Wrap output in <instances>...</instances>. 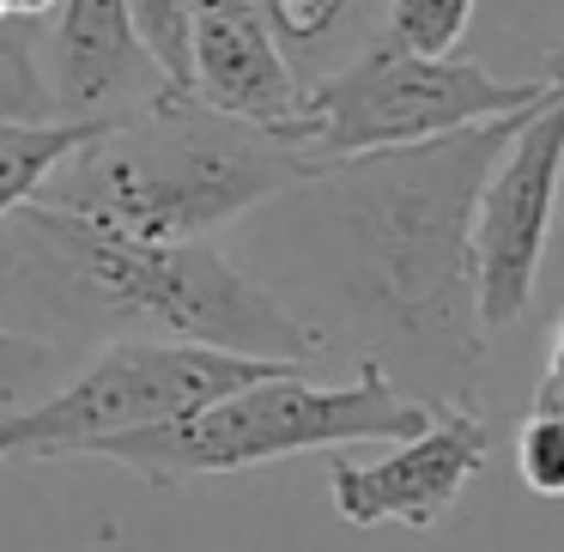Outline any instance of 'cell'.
<instances>
[{
    "label": "cell",
    "instance_id": "6da1fadb",
    "mask_svg": "<svg viewBox=\"0 0 564 552\" xmlns=\"http://www.w3.org/2000/svg\"><path fill=\"white\" fill-rule=\"evenodd\" d=\"M528 110L425 147L316 164L243 213L249 268H237L316 334L322 358L340 346L352 365H377L431 413L474 407L486 328L467 273V213L479 176Z\"/></svg>",
    "mask_w": 564,
    "mask_h": 552
},
{
    "label": "cell",
    "instance_id": "7a4b0ae2",
    "mask_svg": "<svg viewBox=\"0 0 564 552\" xmlns=\"http://www.w3.org/2000/svg\"><path fill=\"white\" fill-rule=\"evenodd\" d=\"M0 328L79 358L116 340H188L322 365L316 334L225 249L147 243L43 201L0 213Z\"/></svg>",
    "mask_w": 564,
    "mask_h": 552
},
{
    "label": "cell",
    "instance_id": "3957f363",
    "mask_svg": "<svg viewBox=\"0 0 564 552\" xmlns=\"http://www.w3.org/2000/svg\"><path fill=\"white\" fill-rule=\"evenodd\" d=\"M310 171L316 159L292 140L237 122L195 91H159L79 140L31 201L147 243H207Z\"/></svg>",
    "mask_w": 564,
    "mask_h": 552
},
{
    "label": "cell",
    "instance_id": "277c9868",
    "mask_svg": "<svg viewBox=\"0 0 564 552\" xmlns=\"http://www.w3.org/2000/svg\"><path fill=\"white\" fill-rule=\"evenodd\" d=\"M431 425V407L394 389L377 365H358L346 382L310 377V365L268 370L256 382L213 394V401L188 407L176 419L140 431H116V437L91 443L86 455L134 467L147 486L176 491L188 479L213 474H243L261 462H285V455L310 450H346V443H394Z\"/></svg>",
    "mask_w": 564,
    "mask_h": 552
},
{
    "label": "cell",
    "instance_id": "5b68a950",
    "mask_svg": "<svg viewBox=\"0 0 564 552\" xmlns=\"http://www.w3.org/2000/svg\"><path fill=\"white\" fill-rule=\"evenodd\" d=\"M558 86V74L540 79H498L455 50L425 55L394 43L389 31H370L352 55L304 79L297 104V147L316 164L352 159V152L425 147V140L462 134L491 116H516Z\"/></svg>",
    "mask_w": 564,
    "mask_h": 552
},
{
    "label": "cell",
    "instance_id": "8992f818",
    "mask_svg": "<svg viewBox=\"0 0 564 552\" xmlns=\"http://www.w3.org/2000/svg\"><path fill=\"white\" fill-rule=\"evenodd\" d=\"M285 370V358H243L188 340H116L98 358L74 365L43 401L0 419V462L7 455H86L116 431H140L176 419L213 394Z\"/></svg>",
    "mask_w": 564,
    "mask_h": 552
},
{
    "label": "cell",
    "instance_id": "52a82bcc",
    "mask_svg": "<svg viewBox=\"0 0 564 552\" xmlns=\"http://www.w3.org/2000/svg\"><path fill=\"white\" fill-rule=\"evenodd\" d=\"M558 159H564V86H552L498 147L491 171L479 176L474 213H467V273H474V310L486 340L503 334L510 322H522V310L534 304L552 201H558Z\"/></svg>",
    "mask_w": 564,
    "mask_h": 552
},
{
    "label": "cell",
    "instance_id": "ba28073f",
    "mask_svg": "<svg viewBox=\"0 0 564 552\" xmlns=\"http://www.w3.org/2000/svg\"><path fill=\"white\" fill-rule=\"evenodd\" d=\"M486 450H491V431L479 419V407H443V413H431L425 431L394 437V450L377 455V462H352V455L334 450L328 455L334 510L352 528L401 522L413 534H425L479 479Z\"/></svg>",
    "mask_w": 564,
    "mask_h": 552
},
{
    "label": "cell",
    "instance_id": "9c48e42d",
    "mask_svg": "<svg viewBox=\"0 0 564 552\" xmlns=\"http://www.w3.org/2000/svg\"><path fill=\"white\" fill-rule=\"evenodd\" d=\"M43 19V79L55 122H116L159 91H176L140 50L122 0H55Z\"/></svg>",
    "mask_w": 564,
    "mask_h": 552
},
{
    "label": "cell",
    "instance_id": "30bf717a",
    "mask_svg": "<svg viewBox=\"0 0 564 552\" xmlns=\"http://www.w3.org/2000/svg\"><path fill=\"white\" fill-rule=\"evenodd\" d=\"M188 91L280 140L297 134L304 74L249 0H188Z\"/></svg>",
    "mask_w": 564,
    "mask_h": 552
},
{
    "label": "cell",
    "instance_id": "8fae6325",
    "mask_svg": "<svg viewBox=\"0 0 564 552\" xmlns=\"http://www.w3.org/2000/svg\"><path fill=\"white\" fill-rule=\"evenodd\" d=\"M249 7L273 25V37L292 55L297 74L304 67L322 74L370 37V19H377L382 0H249Z\"/></svg>",
    "mask_w": 564,
    "mask_h": 552
},
{
    "label": "cell",
    "instance_id": "7c38bea8",
    "mask_svg": "<svg viewBox=\"0 0 564 552\" xmlns=\"http://www.w3.org/2000/svg\"><path fill=\"white\" fill-rule=\"evenodd\" d=\"M516 474L534 498H558L564 491V328L552 334L546 370H540L528 413L516 425Z\"/></svg>",
    "mask_w": 564,
    "mask_h": 552
},
{
    "label": "cell",
    "instance_id": "4fadbf2b",
    "mask_svg": "<svg viewBox=\"0 0 564 552\" xmlns=\"http://www.w3.org/2000/svg\"><path fill=\"white\" fill-rule=\"evenodd\" d=\"M104 122H0V213L37 195V183Z\"/></svg>",
    "mask_w": 564,
    "mask_h": 552
},
{
    "label": "cell",
    "instance_id": "5bb4252c",
    "mask_svg": "<svg viewBox=\"0 0 564 552\" xmlns=\"http://www.w3.org/2000/svg\"><path fill=\"white\" fill-rule=\"evenodd\" d=\"M0 122H55L43 79V19H0Z\"/></svg>",
    "mask_w": 564,
    "mask_h": 552
},
{
    "label": "cell",
    "instance_id": "9a60e30c",
    "mask_svg": "<svg viewBox=\"0 0 564 552\" xmlns=\"http://www.w3.org/2000/svg\"><path fill=\"white\" fill-rule=\"evenodd\" d=\"M74 365H79V353H67V346L0 328V419L31 407V401H43Z\"/></svg>",
    "mask_w": 564,
    "mask_h": 552
},
{
    "label": "cell",
    "instance_id": "2e32d148",
    "mask_svg": "<svg viewBox=\"0 0 564 552\" xmlns=\"http://www.w3.org/2000/svg\"><path fill=\"white\" fill-rule=\"evenodd\" d=\"M467 19H474V0H382V31L425 55L455 50Z\"/></svg>",
    "mask_w": 564,
    "mask_h": 552
},
{
    "label": "cell",
    "instance_id": "e0dca14e",
    "mask_svg": "<svg viewBox=\"0 0 564 552\" xmlns=\"http://www.w3.org/2000/svg\"><path fill=\"white\" fill-rule=\"evenodd\" d=\"M140 50L176 91H188V0H122Z\"/></svg>",
    "mask_w": 564,
    "mask_h": 552
},
{
    "label": "cell",
    "instance_id": "ac0fdd59",
    "mask_svg": "<svg viewBox=\"0 0 564 552\" xmlns=\"http://www.w3.org/2000/svg\"><path fill=\"white\" fill-rule=\"evenodd\" d=\"M55 0H0V19H43Z\"/></svg>",
    "mask_w": 564,
    "mask_h": 552
}]
</instances>
